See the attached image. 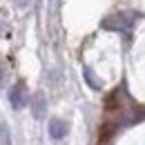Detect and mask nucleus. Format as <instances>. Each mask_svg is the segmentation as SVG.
I'll return each instance as SVG.
<instances>
[{
	"label": "nucleus",
	"mask_w": 145,
	"mask_h": 145,
	"mask_svg": "<svg viewBox=\"0 0 145 145\" xmlns=\"http://www.w3.org/2000/svg\"><path fill=\"white\" fill-rule=\"evenodd\" d=\"M20 2V7H27V2H29V0H18Z\"/></svg>",
	"instance_id": "obj_5"
},
{
	"label": "nucleus",
	"mask_w": 145,
	"mask_h": 145,
	"mask_svg": "<svg viewBox=\"0 0 145 145\" xmlns=\"http://www.w3.org/2000/svg\"><path fill=\"white\" fill-rule=\"evenodd\" d=\"M34 116L36 118L42 116V96L40 94H36V98H34Z\"/></svg>",
	"instance_id": "obj_3"
},
{
	"label": "nucleus",
	"mask_w": 145,
	"mask_h": 145,
	"mask_svg": "<svg viewBox=\"0 0 145 145\" xmlns=\"http://www.w3.org/2000/svg\"><path fill=\"white\" fill-rule=\"evenodd\" d=\"M9 103H11L14 109H22L25 105H27V96H25V91H22L20 85H16V87L9 89Z\"/></svg>",
	"instance_id": "obj_1"
},
{
	"label": "nucleus",
	"mask_w": 145,
	"mask_h": 145,
	"mask_svg": "<svg viewBox=\"0 0 145 145\" xmlns=\"http://www.w3.org/2000/svg\"><path fill=\"white\" fill-rule=\"evenodd\" d=\"M65 134H67V125L60 118H52L49 121V136L54 141H60V138H65Z\"/></svg>",
	"instance_id": "obj_2"
},
{
	"label": "nucleus",
	"mask_w": 145,
	"mask_h": 145,
	"mask_svg": "<svg viewBox=\"0 0 145 145\" xmlns=\"http://www.w3.org/2000/svg\"><path fill=\"white\" fill-rule=\"evenodd\" d=\"M2 145H9V132L5 125H2Z\"/></svg>",
	"instance_id": "obj_4"
}]
</instances>
